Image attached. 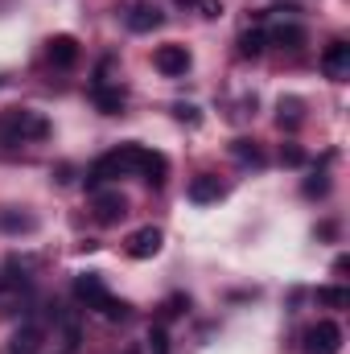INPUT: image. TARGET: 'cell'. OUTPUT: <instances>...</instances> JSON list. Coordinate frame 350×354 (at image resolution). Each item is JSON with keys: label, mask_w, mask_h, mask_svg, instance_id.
<instances>
[{"label": "cell", "mask_w": 350, "mask_h": 354, "mask_svg": "<svg viewBox=\"0 0 350 354\" xmlns=\"http://www.w3.org/2000/svg\"><path fill=\"white\" fill-rule=\"evenodd\" d=\"M0 136H4L8 145L46 140V136H50V120H46L42 111H33V107H12V111H4V120H0Z\"/></svg>", "instance_id": "cell-1"}, {"label": "cell", "mask_w": 350, "mask_h": 354, "mask_svg": "<svg viewBox=\"0 0 350 354\" xmlns=\"http://www.w3.org/2000/svg\"><path fill=\"white\" fill-rule=\"evenodd\" d=\"M91 210H95V223L116 227L128 214V198L120 189H91Z\"/></svg>", "instance_id": "cell-2"}, {"label": "cell", "mask_w": 350, "mask_h": 354, "mask_svg": "<svg viewBox=\"0 0 350 354\" xmlns=\"http://www.w3.org/2000/svg\"><path fill=\"white\" fill-rule=\"evenodd\" d=\"M342 351V326L338 322H317L305 330V354H338Z\"/></svg>", "instance_id": "cell-3"}, {"label": "cell", "mask_w": 350, "mask_h": 354, "mask_svg": "<svg viewBox=\"0 0 350 354\" xmlns=\"http://www.w3.org/2000/svg\"><path fill=\"white\" fill-rule=\"evenodd\" d=\"M264 41L268 46H276V50H301L305 41H309V33H305V25H297V21H280V25H272V29H264Z\"/></svg>", "instance_id": "cell-4"}, {"label": "cell", "mask_w": 350, "mask_h": 354, "mask_svg": "<svg viewBox=\"0 0 350 354\" xmlns=\"http://www.w3.org/2000/svg\"><path fill=\"white\" fill-rule=\"evenodd\" d=\"M161 243H165L161 227H140V231H132V235H128L124 252H128L132 260H153V256L161 252Z\"/></svg>", "instance_id": "cell-5"}, {"label": "cell", "mask_w": 350, "mask_h": 354, "mask_svg": "<svg viewBox=\"0 0 350 354\" xmlns=\"http://www.w3.org/2000/svg\"><path fill=\"white\" fill-rule=\"evenodd\" d=\"M75 297H79L87 309L99 313V309L107 305V297H111V292H107V284H103V276H99V272H83V276L75 280Z\"/></svg>", "instance_id": "cell-6"}, {"label": "cell", "mask_w": 350, "mask_h": 354, "mask_svg": "<svg viewBox=\"0 0 350 354\" xmlns=\"http://www.w3.org/2000/svg\"><path fill=\"white\" fill-rule=\"evenodd\" d=\"M153 66H157L165 79H181V75L190 71V50H185V46H161V50L153 54Z\"/></svg>", "instance_id": "cell-7"}, {"label": "cell", "mask_w": 350, "mask_h": 354, "mask_svg": "<svg viewBox=\"0 0 350 354\" xmlns=\"http://www.w3.org/2000/svg\"><path fill=\"white\" fill-rule=\"evenodd\" d=\"M322 71H326V75H330L334 83L350 79V46L342 41V37L326 46V54H322Z\"/></svg>", "instance_id": "cell-8"}, {"label": "cell", "mask_w": 350, "mask_h": 354, "mask_svg": "<svg viewBox=\"0 0 350 354\" xmlns=\"http://www.w3.org/2000/svg\"><path fill=\"white\" fill-rule=\"evenodd\" d=\"M46 54H50V62H54L58 71H71V66L79 62V41H75L71 33H58V37L46 41Z\"/></svg>", "instance_id": "cell-9"}, {"label": "cell", "mask_w": 350, "mask_h": 354, "mask_svg": "<svg viewBox=\"0 0 350 354\" xmlns=\"http://www.w3.org/2000/svg\"><path fill=\"white\" fill-rule=\"evenodd\" d=\"M185 194H190V202H194V206H206V202H219V198L227 194V185H223L214 174H198L194 181H190V189H185Z\"/></svg>", "instance_id": "cell-10"}, {"label": "cell", "mask_w": 350, "mask_h": 354, "mask_svg": "<svg viewBox=\"0 0 350 354\" xmlns=\"http://www.w3.org/2000/svg\"><path fill=\"white\" fill-rule=\"evenodd\" d=\"M161 8H153V4H132L128 8V17H124V25L132 29V33H153V29H161Z\"/></svg>", "instance_id": "cell-11"}, {"label": "cell", "mask_w": 350, "mask_h": 354, "mask_svg": "<svg viewBox=\"0 0 350 354\" xmlns=\"http://www.w3.org/2000/svg\"><path fill=\"white\" fill-rule=\"evenodd\" d=\"M91 99H95V107H99L103 115H120L124 103H128L124 87H107V83H95V87H91Z\"/></svg>", "instance_id": "cell-12"}, {"label": "cell", "mask_w": 350, "mask_h": 354, "mask_svg": "<svg viewBox=\"0 0 350 354\" xmlns=\"http://www.w3.org/2000/svg\"><path fill=\"white\" fill-rule=\"evenodd\" d=\"M42 338H46V330H42L37 322H25V326L12 334V346H8V354H37V351H42Z\"/></svg>", "instance_id": "cell-13"}, {"label": "cell", "mask_w": 350, "mask_h": 354, "mask_svg": "<svg viewBox=\"0 0 350 354\" xmlns=\"http://www.w3.org/2000/svg\"><path fill=\"white\" fill-rule=\"evenodd\" d=\"M33 227H37V218L29 210H17V206H4L0 210V231L4 235H29Z\"/></svg>", "instance_id": "cell-14"}, {"label": "cell", "mask_w": 350, "mask_h": 354, "mask_svg": "<svg viewBox=\"0 0 350 354\" xmlns=\"http://www.w3.org/2000/svg\"><path fill=\"white\" fill-rule=\"evenodd\" d=\"M165 177H169V161H165V153H153V149H149V157H145V165H140V181H149V185H165Z\"/></svg>", "instance_id": "cell-15"}, {"label": "cell", "mask_w": 350, "mask_h": 354, "mask_svg": "<svg viewBox=\"0 0 350 354\" xmlns=\"http://www.w3.org/2000/svg\"><path fill=\"white\" fill-rule=\"evenodd\" d=\"M301 111H305V103H301V99H293V95H288V99H280V103H276V124H280V128H288V132H293V128H297V124H301V120H305V115H301Z\"/></svg>", "instance_id": "cell-16"}, {"label": "cell", "mask_w": 350, "mask_h": 354, "mask_svg": "<svg viewBox=\"0 0 350 354\" xmlns=\"http://www.w3.org/2000/svg\"><path fill=\"white\" fill-rule=\"evenodd\" d=\"M317 305H326V309H347L350 305V288H342V284L317 288Z\"/></svg>", "instance_id": "cell-17"}, {"label": "cell", "mask_w": 350, "mask_h": 354, "mask_svg": "<svg viewBox=\"0 0 350 354\" xmlns=\"http://www.w3.org/2000/svg\"><path fill=\"white\" fill-rule=\"evenodd\" d=\"M231 157L243 161V165H264V153H260L256 140H235V145H231Z\"/></svg>", "instance_id": "cell-18"}, {"label": "cell", "mask_w": 350, "mask_h": 354, "mask_svg": "<svg viewBox=\"0 0 350 354\" xmlns=\"http://www.w3.org/2000/svg\"><path fill=\"white\" fill-rule=\"evenodd\" d=\"M264 50H268V41H264V29H248V33L239 37V54H243V58H260Z\"/></svg>", "instance_id": "cell-19"}, {"label": "cell", "mask_w": 350, "mask_h": 354, "mask_svg": "<svg viewBox=\"0 0 350 354\" xmlns=\"http://www.w3.org/2000/svg\"><path fill=\"white\" fill-rule=\"evenodd\" d=\"M99 313H103L107 322H128V317H132V305H128V301H116V297H107V305H103Z\"/></svg>", "instance_id": "cell-20"}, {"label": "cell", "mask_w": 350, "mask_h": 354, "mask_svg": "<svg viewBox=\"0 0 350 354\" xmlns=\"http://www.w3.org/2000/svg\"><path fill=\"white\" fill-rule=\"evenodd\" d=\"M301 189H305V198H326V194H330V177L317 169L313 177H305V185H301Z\"/></svg>", "instance_id": "cell-21"}, {"label": "cell", "mask_w": 350, "mask_h": 354, "mask_svg": "<svg viewBox=\"0 0 350 354\" xmlns=\"http://www.w3.org/2000/svg\"><path fill=\"white\" fill-rule=\"evenodd\" d=\"M280 161H284L288 169H297V165H305V149H301V145H284V149H280Z\"/></svg>", "instance_id": "cell-22"}, {"label": "cell", "mask_w": 350, "mask_h": 354, "mask_svg": "<svg viewBox=\"0 0 350 354\" xmlns=\"http://www.w3.org/2000/svg\"><path fill=\"white\" fill-rule=\"evenodd\" d=\"M149 351H153V354H169V334H165L161 326L149 334Z\"/></svg>", "instance_id": "cell-23"}, {"label": "cell", "mask_w": 350, "mask_h": 354, "mask_svg": "<svg viewBox=\"0 0 350 354\" xmlns=\"http://www.w3.org/2000/svg\"><path fill=\"white\" fill-rule=\"evenodd\" d=\"M185 309H190V297H181V292H177V297H169V301H165V317H181Z\"/></svg>", "instance_id": "cell-24"}, {"label": "cell", "mask_w": 350, "mask_h": 354, "mask_svg": "<svg viewBox=\"0 0 350 354\" xmlns=\"http://www.w3.org/2000/svg\"><path fill=\"white\" fill-rule=\"evenodd\" d=\"M194 8H198V12H202L206 21H214V17H223V0H198Z\"/></svg>", "instance_id": "cell-25"}, {"label": "cell", "mask_w": 350, "mask_h": 354, "mask_svg": "<svg viewBox=\"0 0 350 354\" xmlns=\"http://www.w3.org/2000/svg\"><path fill=\"white\" fill-rule=\"evenodd\" d=\"M174 115H177V120H185V124H198V120H202L194 103H177V107H174Z\"/></svg>", "instance_id": "cell-26"}, {"label": "cell", "mask_w": 350, "mask_h": 354, "mask_svg": "<svg viewBox=\"0 0 350 354\" xmlns=\"http://www.w3.org/2000/svg\"><path fill=\"white\" fill-rule=\"evenodd\" d=\"M177 4H185V8H194V4H198V0H177Z\"/></svg>", "instance_id": "cell-27"}]
</instances>
